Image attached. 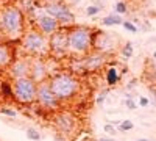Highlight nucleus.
<instances>
[{
  "label": "nucleus",
  "mask_w": 156,
  "mask_h": 141,
  "mask_svg": "<svg viewBox=\"0 0 156 141\" xmlns=\"http://www.w3.org/2000/svg\"><path fill=\"white\" fill-rule=\"evenodd\" d=\"M105 80H106V85L109 88L115 86L117 83L120 82V72L115 66H108L106 71H105Z\"/></svg>",
  "instance_id": "nucleus-16"
},
{
  "label": "nucleus",
  "mask_w": 156,
  "mask_h": 141,
  "mask_svg": "<svg viewBox=\"0 0 156 141\" xmlns=\"http://www.w3.org/2000/svg\"><path fill=\"white\" fill-rule=\"evenodd\" d=\"M103 130H105L106 133H109L111 136L117 133V132H115V129H114V125H112V124H105V127H103Z\"/></svg>",
  "instance_id": "nucleus-29"
},
{
  "label": "nucleus",
  "mask_w": 156,
  "mask_h": 141,
  "mask_svg": "<svg viewBox=\"0 0 156 141\" xmlns=\"http://www.w3.org/2000/svg\"><path fill=\"white\" fill-rule=\"evenodd\" d=\"M123 24V17L120 14H115V13H112V14H108L101 19V25L103 27H115V25H122Z\"/></svg>",
  "instance_id": "nucleus-18"
},
{
  "label": "nucleus",
  "mask_w": 156,
  "mask_h": 141,
  "mask_svg": "<svg viewBox=\"0 0 156 141\" xmlns=\"http://www.w3.org/2000/svg\"><path fill=\"white\" fill-rule=\"evenodd\" d=\"M148 105H150V99L145 97V96H140V97H139V107L145 108V107H148Z\"/></svg>",
  "instance_id": "nucleus-28"
},
{
  "label": "nucleus",
  "mask_w": 156,
  "mask_h": 141,
  "mask_svg": "<svg viewBox=\"0 0 156 141\" xmlns=\"http://www.w3.org/2000/svg\"><path fill=\"white\" fill-rule=\"evenodd\" d=\"M120 54H122V57H123L125 60L131 58V57H133V54H134L133 44H131V43H125V44L122 46V49H120Z\"/></svg>",
  "instance_id": "nucleus-19"
},
{
  "label": "nucleus",
  "mask_w": 156,
  "mask_h": 141,
  "mask_svg": "<svg viewBox=\"0 0 156 141\" xmlns=\"http://www.w3.org/2000/svg\"><path fill=\"white\" fill-rule=\"evenodd\" d=\"M48 85L61 104L73 100L81 89V82L73 72H55L48 75Z\"/></svg>",
  "instance_id": "nucleus-2"
},
{
  "label": "nucleus",
  "mask_w": 156,
  "mask_h": 141,
  "mask_svg": "<svg viewBox=\"0 0 156 141\" xmlns=\"http://www.w3.org/2000/svg\"><path fill=\"white\" fill-rule=\"evenodd\" d=\"M137 141H151V139H147V138H139Z\"/></svg>",
  "instance_id": "nucleus-33"
},
{
  "label": "nucleus",
  "mask_w": 156,
  "mask_h": 141,
  "mask_svg": "<svg viewBox=\"0 0 156 141\" xmlns=\"http://www.w3.org/2000/svg\"><path fill=\"white\" fill-rule=\"evenodd\" d=\"M37 107L44 110V111H50V113H56L61 110V102L56 99V96L53 94V91L50 89L48 80L37 83V91H36V102Z\"/></svg>",
  "instance_id": "nucleus-8"
},
{
  "label": "nucleus",
  "mask_w": 156,
  "mask_h": 141,
  "mask_svg": "<svg viewBox=\"0 0 156 141\" xmlns=\"http://www.w3.org/2000/svg\"><path fill=\"white\" fill-rule=\"evenodd\" d=\"M27 138H28L30 141H41L42 135L39 133V130L33 129V127H28V129H27Z\"/></svg>",
  "instance_id": "nucleus-22"
},
{
  "label": "nucleus",
  "mask_w": 156,
  "mask_h": 141,
  "mask_svg": "<svg viewBox=\"0 0 156 141\" xmlns=\"http://www.w3.org/2000/svg\"><path fill=\"white\" fill-rule=\"evenodd\" d=\"M122 27L126 30V32H129V33H137V27H136V24L133 22V20H123V24H122Z\"/></svg>",
  "instance_id": "nucleus-24"
},
{
  "label": "nucleus",
  "mask_w": 156,
  "mask_h": 141,
  "mask_svg": "<svg viewBox=\"0 0 156 141\" xmlns=\"http://www.w3.org/2000/svg\"><path fill=\"white\" fill-rule=\"evenodd\" d=\"M114 13L115 14H126L128 13V3L126 2H123V0H119L115 5H114Z\"/></svg>",
  "instance_id": "nucleus-20"
},
{
  "label": "nucleus",
  "mask_w": 156,
  "mask_h": 141,
  "mask_svg": "<svg viewBox=\"0 0 156 141\" xmlns=\"http://www.w3.org/2000/svg\"><path fill=\"white\" fill-rule=\"evenodd\" d=\"M136 83H137V80H136V79H133L131 82H129V83L126 85V88H128V89H131V88H134V86H136Z\"/></svg>",
  "instance_id": "nucleus-32"
},
{
  "label": "nucleus",
  "mask_w": 156,
  "mask_h": 141,
  "mask_svg": "<svg viewBox=\"0 0 156 141\" xmlns=\"http://www.w3.org/2000/svg\"><path fill=\"white\" fill-rule=\"evenodd\" d=\"M108 57L103 52H97V50H90L89 54H86L84 57H81V66L83 71L86 72H97L101 71L108 65Z\"/></svg>",
  "instance_id": "nucleus-11"
},
{
  "label": "nucleus",
  "mask_w": 156,
  "mask_h": 141,
  "mask_svg": "<svg viewBox=\"0 0 156 141\" xmlns=\"http://www.w3.org/2000/svg\"><path fill=\"white\" fill-rule=\"evenodd\" d=\"M0 96L5 100H14V89H12V80L3 79L0 80Z\"/></svg>",
  "instance_id": "nucleus-17"
},
{
  "label": "nucleus",
  "mask_w": 156,
  "mask_h": 141,
  "mask_svg": "<svg viewBox=\"0 0 156 141\" xmlns=\"http://www.w3.org/2000/svg\"><path fill=\"white\" fill-rule=\"evenodd\" d=\"M125 107L128 110H136L137 108V105H136V102L133 100V97H126L125 99Z\"/></svg>",
  "instance_id": "nucleus-27"
},
{
  "label": "nucleus",
  "mask_w": 156,
  "mask_h": 141,
  "mask_svg": "<svg viewBox=\"0 0 156 141\" xmlns=\"http://www.w3.org/2000/svg\"><path fill=\"white\" fill-rule=\"evenodd\" d=\"M30 77L36 83L48 80V68H47L45 58L30 57Z\"/></svg>",
  "instance_id": "nucleus-12"
},
{
  "label": "nucleus",
  "mask_w": 156,
  "mask_h": 141,
  "mask_svg": "<svg viewBox=\"0 0 156 141\" xmlns=\"http://www.w3.org/2000/svg\"><path fill=\"white\" fill-rule=\"evenodd\" d=\"M133 129H134V124H133V121H129V119H123L119 124V132H122V133L129 132V130H133Z\"/></svg>",
  "instance_id": "nucleus-21"
},
{
  "label": "nucleus",
  "mask_w": 156,
  "mask_h": 141,
  "mask_svg": "<svg viewBox=\"0 0 156 141\" xmlns=\"http://www.w3.org/2000/svg\"><path fill=\"white\" fill-rule=\"evenodd\" d=\"M19 49L27 57H48V36L42 35L34 27H28L19 39Z\"/></svg>",
  "instance_id": "nucleus-4"
},
{
  "label": "nucleus",
  "mask_w": 156,
  "mask_h": 141,
  "mask_svg": "<svg viewBox=\"0 0 156 141\" xmlns=\"http://www.w3.org/2000/svg\"><path fill=\"white\" fill-rule=\"evenodd\" d=\"M153 58L156 60V50H154V52H153Z\"/></svg>",
  "instance_id": "nucleus-34"
},
{
  "label": "nucleus",
  "mask_w": 156,
  "mask_h": 141,
  "mask_svg": "<svg viewBox=\"0 0 156 141\" xmlns=\"http://www.w3.org/2000/svg\"><path fill=\"white\" fill-rule=\"evenodd\" d=\"M14 58H16V49L11 46V43L0 39V71L8 69L9 65L14 61Z\"/></svg>",
  "instance_id": "nucleus-15"
},
{
  "label": "nucleus",
  "mask_w": 156,
  "mask_h": 141,
  "mask_svg": "<svg viewBox=\"0 0 156 141\" xmlns=\"http://www.w3.org/2000/svg\"><path fill=\"white\" fill-rule=\"evenodd\" d=\"M108 94H109V88H106V89H103V91H100L98 96L95 97V104H97L98 107H101V105H103V102H105V99L108 97Z\"/></svg>",
  "instance_id": "nucleus-23"
},
{
  "label": "nucleus",
  "mask_w": 156,
  "mask_h": 141,
  "mask_svg": "<svg viewBox=\"0 0 156 141\" xmlns=\"http://www.w3.org/2000/svg\"><path fill=\"white\" fill-rule=\"evenodd\" d=\"M69 27H59L53 35L48 36V57L55 58H66L69 57Z\"/></svg>",
  "instance_id": "nucleus-9"
},
{
  "label": "nucleus",
  "mask_w": 156,
  "mask_h": 141,
  "mask_svg": "<svg viewBox=\"0 0 156 141\" xmlns=\"http://www.w3.org/2000/svg\"><path fill=\"white\" fill-rule=\"evenodd\" d=\"M115 46H117V36L115 35L94 28L92 50H97V52H103V54L109 55L111 52L115 50Z\"/></svg>",
  "instance_id": "nucleus-10"
},
{
  "label": "nucleus",
  "mask_w": 156,
  "mask_h": 141,
  "mask_svg": "<svg viewBox=\"0 0 156 141\" xmlns=\"http://www.w3.org/2000/svg\"><path fill=\"white\" fill-rule=\"evenodd\" d=\"M42 8L48 16L55 17L61 27H70L75 24V14L70 6L62 0H44Z\"/></svg>",
  "instance_id": "nucleus-6"
},
{
  "label": "nucleus",
  "mask_w": 156,
  "mask_h": 141,
  "mask_svg": "<svg viewBox=\"0 0 156 141\" xmlns=\"http://www.w3.org/2000/svg\"><path fill=\"white\" fill-rule=\"evenodd\" d=\"M31 27H34L36 30H39L42 35H45V36H50V35H53L61 25H59V22L55 19V17H51V16H48L47 13H44L42 16H39L34 22H33V25Z\"/></svg>",
  "instance_id": "nucleus-14"
},
{
  "label": "nucleus",
  "mask_w": 156,
  "mask_h": 141,
  "mask_svg": "<svg viewBox=\"0 0 156 141\" xmlns=\"http://www.w3.org/2000/svg\"><path fill=\"white\" fill-rule=\"evenodd\" d=\"M100 11H101V8H100L98 5H89V6L86 8V14L90 16V17H94V16L98 14Z\"/></svg>",
  "instance_id": "nucleus-25"
},
{
  "label": "nucleus",
  "mask_w": 156,
  "mask_h": 141,
  "mask_svg": "<svg viewBox=\"0 0 156 141\" xmlns=\"http://www.w3.org/2000/svg\"><path fill=\"white\" fill-rule=\"evenodd\" d=\"M27 16L16 3H6L0 8V39L19 41L27 30Z\"/></svg>",
  "instance_id": "nucleus-1"
},
{
  "label": "nucleus",
  "mask_w": 156,
  "mask_h": 141,
  "mask_svg": "<svg viewBox=\"0 0 156 141\" xmlns=\"http://www.w3.org/2000/svg\"><path fill=\"white\" fill-rule=\"evenodd\" d=\"M8 75L11 77V80L20 79V77H28L30 75V57L27 55L16 57L14 61L8 68Z\"/></svg>",
  "instance_id": "nucleus-13"
},
{
  "label": "nucleus",
  "mask_w": 156,
  "mask_h": 141,
  "mask_svg": "<svg viewBox=\"0 0 156 141\" xmlns=\"http://www.w3.org/2000/svg\"><path fill=\"white\" fill-rule=\"evenodd\" d=\"M150 94H151V96L148 97V99H150V104L156 107V89H150Z\"/></svg>",
  "instance_id": "nucleus-30"
},
{
  "label": "nucleus",
  "mask_w": 156,
  "mask_h": 141,
  "mask_svg": "<svg viewBox=\"0 0 156 141\" xmlns=\"http://www.w3.org/2000/svg\"><path fill=\"white\" fill-rule=\"evenodd\" d=\"M12 89H14V102L20 105H31L36 102L37 83L31 77H20L12 80Z\"/></svg>",
  "instance_id": "nucleus-5"
},
{
  "label": "nucleus",
  "mask_w": 156,
  "mask_h": 141,
  "mask_svg": "<svg viewBox=\"0 0 156 141\" xmlns=\"http://www.w3.org/2000/svg\"><path fill=\"white\" fill-rule=\"evenodd\" d=\"M69 38V57L81 58L92 50V39H94V28L89 25L73 24L67 28Z\"/></svg>",
  "instance_id": "nucleus-3"
},
{
  "label": "nucleus",
  "mask_w": 156,
  "mask_h": 141,
  "mask_svg": "<svg viewBox=\"0 0 156 141\" xmlns=\"http://www.w3.org/2000/svg\"><path fill=\"white\" fill-rule=\"evenodd\" d=\"M0 113L5 114V116H9V118H16L17 116V111L16 110H11V108H6V107L0 108Z\"/></svg>",
  "instance_id": "nucleus-26"
},
{
  "label": "nucleus",
  "mask_w": 156,
  "mask_h": 141,
  "mask_svg": "<svg viewBox=\"0 0 156 141\" xmlns=\"http://www.w3.org/2000/svg\"><path fill=\"white\" fill-rule=\"evenodd\" d=\"M51 124H53L58 135H61L64 138H70V136L76 135V132H78V119H76V116L73 113L66 111V110H59V111L53 113Z\"/></svg>",
  "instance_id": "nucleus-7"
},
{
  "label": "nucleus",
  "mask_w": 156,
  "mask_h": 141,
  "mask_svg": "<svg viewBox=\"0 0 156 141\" xmlns=\"http://www.w3.org/2000/svg\"><path fill=\"white\" fill-rule=\"evenodd\" d=\"M97 141H115V139H114L112 136H100Z\"/></svg>",
  "instance_id": "nucleus-31"
}]
</instances>
